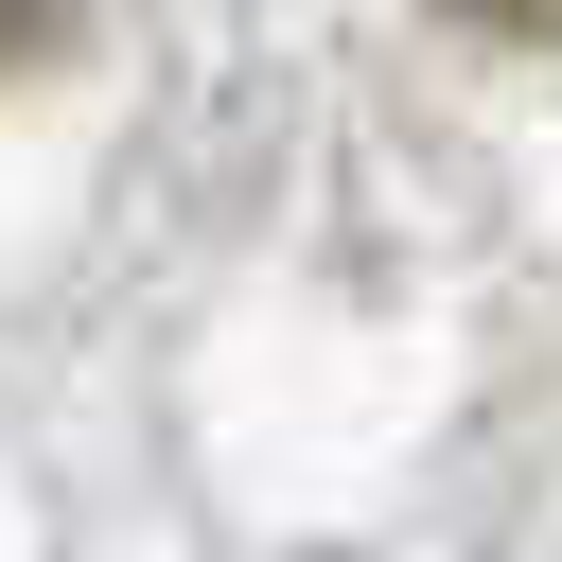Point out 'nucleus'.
<instances>
[{
    "label": "nucleus",
    "instance_id": "nucleus-1",
    "mask_svg": "<svg viewBox=\"0 0 562 562\" xmlns=\"http://www.w3.org/2000/svg\"><path fill=\"white\" fill-rule=\"evenodd\" d=\"M457 18H492V35H562V0H457Z\"/></svg>",
    "mask_w": 562,
    "mask_h": 562
}]
</instances>
